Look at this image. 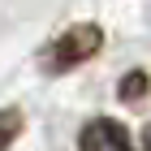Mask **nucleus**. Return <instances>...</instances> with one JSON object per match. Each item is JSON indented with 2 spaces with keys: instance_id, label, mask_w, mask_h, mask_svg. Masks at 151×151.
Masks as SVG:
<instances>
[{
  "instance_id": "f03ea898",
  "label": "nucleus",
  "mask_w": 151,
  "mask_h": 151,
  "mask_svg": "<svg viewBox=\"0 0 151 151\" xmlns=\"http://www.w3.org/2000/svg\"><path fill=\"white\" fill-rule=\"evenodd\" d=\"M78 151H134V142H129V134H125V125H121V121L95 116V121H86V125H82Z\"/></svg>"
},
{
  "instance_id": "f257e3e1",
  "label": "nucleus",
  "mask_w": 151,
  "mask_h": 151,
  "mask_svg": "<svg viewBox=\"0 0 151 151\" xmlns=\"http://www.w3.org/2000/svg\"><path fill=\"white\" fill-rule=\"evenodd\" d=\"M99 47H104V30L95 22H78L60 39H52V43L43 47V69L47 73H65V69H73V65H82V60H91Z\"/></svg>"
},
{
  "instance_id": "39448f33",
  "label": "nucleus",
  "mask_w": 151,
  "mask_h": 151,
  "mask_svg": "<svg viewBox=\"0 0 151 151\" xmlns=\"http://www.w3.org/2000/svg\"><path fill=\"white\" fill-rule=\"evenodd\" d=\"M142 151H151V125L142 129Z\"/></svg>"
},
{
  "instance_id": "20e7f679",
  "label": "nucleus",
  "mask_w": 151,
  "mask_h": 151,
  "mask_svg": "<svg viewBox=\"0 0 151 151\" xmlns=\"http://www.w3.org/2000/svg\"><path fill=\"white\" fill-rule=\"evenodd\" d=\"M142 91H147V73H129V78L121 82V95H125V99H138Z\"/></svg>"
},
{
  "instance_id": "7ed1b4c3",
  "label": "nucleus",
  "mask_w": 151,
  "mask_h": 151,
  "mask_svg": "<svg viewBox=\"0 0 151 151\" xmlns=\"http://www.w3.org/2000/svg\"><path fill=\"white\" fill-rule=\"evenodd\" d=\"M17 129H22V112H17V108L0 112V151H4L13 138H17Z\"/></svg>"
}]
</instances>
